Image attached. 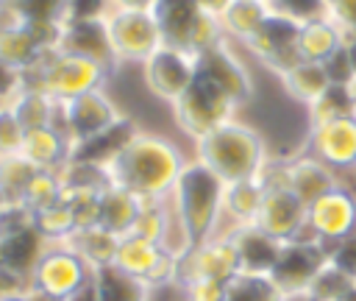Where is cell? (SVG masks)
<instances>
[{"label":"cell","instance_id":"cell-1","mask_svg":"<svg viewBox=\"0 0 356 301\" xmlns=\"http://www.w3.org/2000/svg\"><path fill=\"white\" fill-rule=\"evenodd\" d=\"M186 159L175 142L139 131L108 164V181L131 190L145 201L170 198Z\"/></svg>","mask_w":356,"mask_h":301},{"label":"cell","instance_id":"cell-2","mask_svg":"<svg viewBox=\"0 0 356 301\" xmlns=\"http://www.w3.org/2000/svg\"><path fill=\"white\" fill-rule=\"evenodd\" d=\"M195 145H197V162H203L225 184L259 178L270 162L264 139L239 120H228L217 125Z\"/></svg>","mask_w":356,"mask_h":301},{"label":"cell","instance_id":"cell-3","mask_svg":"<svg viewBox=\"0 0 356 301\" xmlns=\"http://www.w3.org/2000/svg\"><path fill=\"white\" fill-rule=\"evenodd\" d=\"M222 192L225 181L211 173L203 162L192 159L184 164L172 192L170 203L175 215L181 217L192 245L220 234V220H222Z\"/></svg>","mask_w":356,"mask_h":301},{"label":"cell","instance_id":"cell-4","mask_svg":"<svg viewBox=\"0 0 356 301\" xmlns=\"http://www.w3.org/2000/svg\"><path fill=\"white\" fill-rule=\"evenodd\" d=\"M22 75H25V86L42 89L50 98L64 103L78 95L103 89V84L111 72L97 61H89L83 56H72V53L53 47V50H44L33 64H28L22 70Z\"/></svg>","mask_w":356,"mask_h":301},{"label":"cell","instance_id":"cell-5","mask_svg":"<svg viewBox=\"0 0 356 301\" xmlns=\"http://www.w3.org/2000/svg\"><path fill=\"white\" fill-rule=\"evenodd\" d=\"M153 17L159 22L164 45L181 47L192 56L225 42L220 17L200 11L195 0H156Z\"/></svg>","mask_w":356,"mask_h":301},{"label":"cell","instance_id":"cell-6","mask_svg":"<svg viewBox=\"0 0 356 301\" xmlns=\"http://www.w3.org/2000/svg\"><path fill=\"white\" fill-rule=\"evenodd\" d=\"M172 111H175V123L181 125V131L197 142L217 125L234 120L236 100L228 92H222L214 81L195 72V81L172 103Z\"/></svg>","mask_w":356,"mask_h":301},{"label":"cell","instance_id":"cell-7","mask_svg":"<svg viewBox=\"0 0 356 301\" xmlns=\"http://www.w3.org/2000/svg\"><path fill=\"white\" fill-rule=\"evenodd\" d=\"M92 273L95 270L89 268V262L70 242H50L31 273V293L53 301H67L83 281L92 279Z\"/></svg>","mask_w":356,"mask_h":301},{"label":"cell","instance_id":"cell-8","mask_svg":"<svg viewBox=\"0 0 356 301\" xmlns=\"http://www.w3.org/2000/svg\"><path fill=\"white\" fill-rule=\"evenodd\" d=\"M328 265V245H323L320 240L303 234L298 240L281 242L278 259L270 270V279L278 284V290L292 301V298H303L309 284L314 281V276Z\"/></svg>","mask_w":356,"mask_h":301},{"label":"cell","instance_id":"cell-9","mask_svg":"<svg viewBox=\"0 0 356 301\" xmlns=\"http://www.w3.org/2000/svg\"><path fill=\"white\" fill-rule=\"evenodd\" d=\"M106 28H108V39H111L117 61L145 64L164 45L153 11L111 8L106 14Z\"/></svg>","mask_w":356,"mask_h":301},{"label":"cell","instance_id":"cell-10","mask_svg":"<svg viewBox=\"0 0 356 301\" xmlns=\"http://www.w3.org/2000/svg\"><path fill=\"white\" fill-rule=\"evenodd\" d=\"M356 229V195L339 181L334 190L306 206V234L323 245L350 237Z\"/></svg>","mask_w":356,"mask_h":301},{"label":"cell","instance_id":"cell-11","mask_svg":"<svg viewBox=\"0 0 356 301\" xmlns=\"http://www.w3.org/2000/svg\"><path fill=\"white\" fill-rule=\"evenodd\" d=\"M298 33H300V22L284 14L270 11V17L261 22V28L245 42V47L273 72L284 75L289 67H295L300 61V50H298Z\"/></svg>","mask_w":356,"mask_h":301},{"label":"cell","instance_id":"cell-12","mask_svg":"<svg viewBox=\"0 0 356 301\" xmlns=\"http://www.w3.org/2000/svg\"><path fill=\"white\" fill-rule=\"evenodd\" d=\"M117 117H120V111H117L114 100L103 89H95V92L78 95L72 100H64L53 128H58L72 145H78V142L100 134L103 128H108Z\"/></svg>","mask_w":356,"mask_h":301},{"label":"cell","instance_id":"cell-13","mask_svg":"<svg viewBox=\"0 0 356 301\" xmlns=\"http://www.w3.org/2000/svg\"><path fill=\"white\" fill-rule=\"evenodd\" d=\"M239 256L225 231L192 245L181 259H178V279L186 284L192 279H214V281H231L239 276Z\"/></svg>","mask_w":356,"mask_h":301},{"label":"cell","instance_id":"cell-14","mask_svg":"<svg viewBox=\"0 0 356 301\" xmlns=\"http://www.w3.org/2000/svg\"><path fill=\"white\" fill-rule=\"evenodd\" d=\"M142 70H145V84L150 86V92L167 103H175L186 92V86L195 81V56L181 47L161 45L142 64Z\"/></svg>","mask_w":356,"mask_h":301},{"label":"cell","instance_id":"cell-15","mask_svg":"<svg viewBox=\"0 0 356 301\" xmlns=\"http://www.w3.org/2000/svg\"><path fill=\"white\" fill-rule=\"evenodd\" d=\"M195 72L203 75V78H209V81H214L222 92H228L236 100V106L248 103L250 95H253L250 72L236 59V53H234V47H231L228 39L220 42V45H214V47H209V50H203V53H197L195 56Z\"/></svg>","mask_w":356,"mask_h":301},{"label":"cell","instance_id":"cell-16","mask_svg":"<svg viewBox=\"0 0 356 301\" xmlns=\"http://www.w3.org/2000/svg\"><path fill=\"white\" fill-rule=\"evenodd\" d=\"M309 153L339 176L353 170L356 167V117L314 123L309 131Z\"/></svg>","mask_w":356,"mask_h":301},{"label":"cell","instance_id":"cell-17","mask_svg":"<svg viewBox=\"0 0 356 301\" xmlns=\"http://www.w3.org/2000/svg\"><path fill=\"white\" fill-rule=\"evenodd\" d=\"M256 226L278 242L298 240L306 234V203L289 187H264V201Z\"/></svg>","mask_w":356,"mask_h":301},{"label":"cell","instance_id":"cell-18","mask_svg":"<svg viewBox=\"0 0 356 301\" xmlns=\"http://www.w3.org/2000/svg\"><path fill=\"white\" fill-rule=\"evenodd\" d=\"M58 50L72 53V56H83L89 61L103 64L108 72L120 64L108 39V28H106V17L97 20H70L61 25V39H58Z\"/></svg>","mask_w":356,"mask_h":301},{"label":"cell","instance_id":"cell-19","mask_svg":"<svg viewBox=\"0 0 356 301\" xmlns=\"http://www.w3.org/2000/svg\"><path fill=\"white\" fill-rule=\"evenodd\" d=\"M139 134L136 123L125 114H120L108 128H103L100 134L72 145V153L70 159L72 162H81V164H92V167H100V170H108V164L122 153V148Z\"/></svg>","mask_w":356,"mask_h":301},{"label":"cell","instance_id":"cell-20","mask_svg":"<svg viewBox=\"0 0 356 301\" xmlns=\"http://www.w3.org/2000/svg\"><path fill=\"white\" fill-rule=\"evenodd\" d=\"M222 231L231 237V242L236 248L242 273H264V276H270V270H273V265L278 259V251H281V242L275 237H270L256 223L231 226V229H222Z\"/></svg>","mask_w":356,"mask_h":301},{"label":"cell","instance_id":"cell-21","mask_svg":"<svg viewBox=\"0 0 356 301\" xmlns=\"http://www.w3.org/2000/svg\"><path fill=\"white\" fill-rule=\"evenodd\" d=\"M284 181L309 206L312 201H317L320 195H325L339 184V173H334L328 164H323L312 153H303V156L284 159Z\"/></svg>","mask_w":356,"mask_h":301},{"label":"cell","instance_id":"cell-22","mask_svg":"<svg viewBox=\"0 0 356 301\" xmlns=\"http://www.w3.org/2000/svg\"><path fill=\"white\" fill-rule=\"evenodd\" d=\"M47 245L50 242L36 231L33 220L11 226V229L0 231V265L17 270L22 276H31Z\"/></svg>","mask_w":356,"mask_h":301},{"label":"cell","instance_id":"cell-23","mask_svg":"<svg viewBox=\"0 0 356 301\" xmlns=\"http://www.w3.org/2000/svg\"><path fill=\"white\" fill-rule=\"evenodd\" d=\"M345 45V31L342 25L325 14V17H314L300 22V33H298V50L303 61H328L339 47Z\"/></svg>","mask_w":356,"mask_h":301},{"label":"cell","instance_id":"cell-24","mask_svg":"<svg viewBox=\"0 0 356 301\" xmlns=\"http://www.w3.org/2000/svg\"><path fill=\"white\" fill-rule=\"evenodd\" d=\"M72 153V142L53 125L44 128H31L25 131V142H22V156L39 167V170H61L70 162Z\"/></svg>","mask_w":356,"mask_h":301},{"label":"cell","instance_id":"cell-25","mask_svg":"<svg viewBox=\"0 0 356 301\" xmlns=\"http://www.w3.org/2000/svg\"><path fill=\"white\" fill-rule=\"evenodd\" d=\"M139 209H142V198L139 195H134L131 190L108 181L103 187V192H100V217H97V223L103 229H108L111 234L125 237V234L134 231Z\"/></svg>","mask_w":356,"mask_h":301},{"label":"cell","instance_id":"cell-26","mask_svg":"<svg viewBox=\"0 0 356 301\" xmlns=\"http://www.w3.org/2000/svg\"><path fill=\"white\" fill-rule=\"evenodd\" d=\"M261 201H264V184H261V178H245V181L225 184V192H222V217L228 220L225 229L256 223L259 209H261Z\"/></svg>","mask_w":356,"mask_h":301},{"label":"cell","instance_id":"cell-27","mask_svg":"<svg viewBox=\"0 0 356 301\" xmlns=\"http://www.w3.org/2000/svg\"><path fill=\"white\" fill-rule=\"evenodd\" d=\"M270 3L267 0H231L225 11L220 14V25L228 42H248L261 22L270 17Z\"/></svg>","mask_w":356,"mask_h":301},{"label":"cell","instance_id":"cell-28","mask_svg":"<svg viewBox=\"0 0 356 301\" xmlns=\"http://www.w3.org/2000/svg\"><path fill=\"white\" fill-rule=\"evenodd\" d=\"M161 256H164V248L159 242L145 240L139 234H125L117 242V254H114V262L111 265H117L120 270H125V273L147 281Z\"/></svg>","mask_w":356,"mask_h":301},{"label":"cell","instance_id":"cell-29","mask_svg":"<svg viewBox=\"0 0 356 301\" xmlns=\"http://www.w3.org/2000/svg\"><path fill=\"white\" fill-rule=\"evenodd\" d=\"M281 78V84H284V89L298 100V103H306V106H312L325 89H328V72H325V67L320 64V61H298L295 67H289L284 75H278Z\"/></svg>","mask_w":356,"mask_h":301},{"label":"cell","instance_id":"cell-30","mask_svg":"<svg viewBox=\"0 0 356 301\" xmlns=\"http://www.w3.org/2000/svg\"><path fill=\"white\" fill-rule=\"evenodd\" d=\"M92 279L97 287V301H147V284L117 265L95 268Z\"/></svg>","mask_w":356,"mask_h":301},{"label":"cell","instance_id":"cell-31","mask_svg":"<svg viewBox=\"0 0 356 301\" xmlns=\"http://www.w3.org/2000/svg\"><path fill=\"white\" fill-rule=\"evenodd\" d=\"M58 109H61V100L50 98V95L42 92V89H33V86H25V89L11 100V111L17 114V120L22 123L25 131L53 125L56 117H58Z\"/></svg>","mask_w":356,"mask_h":301},{"label":"cell","instance_id":"cell-32","mask_svg":"<svg viewBox=\"0 0 356 301\" xmlns=\"http://www.w3.org/2000/svg\"><path fill=\"white\" fill-rule=\"evenodd\" d=\"M117 242L120 237L111 234L108 229H103L100 223L97 226H86V229H78L72 237H70V245L89 262V268H103V265H111L114 262V254H117Z\"/></svg>","mask_w":356,"mask_h":301},{"label":"cell","instance_id":"cell-33","mask_svg":"<svg viewBox=\"0 0 356 301\" xmlns=\"http://www.w3.org/2000/svg\"><path fill=\"white\" fill-rule=\"evenodd\" d=\"M342 117H356V92L348 84H328V89L309 106V120L314 125Z\"/></svg>","mask_w":356,"mask_h":301},{"label":"cell","instance_id":"cell-34","mask_svg":"<svg viewBox=\"0 0 356 301\" xmlns=\"http://www.w3.org/2000/svg\"><path fill=\"white\" fill-rule=\"evenodd\" d=\"M64 198V181H61V173L58 170H36L33 178L28 181L19 203L36 215L39 209H47L53 203H58Z\"/></svg>","mask_w":356,"mask_h":301},{"label":"cell","instance_id":"cell-35","mask_svg":"<svg viewBox=\"0 0 356 301\" xmlns=\"http://www.w3.org/2000/svg\"><path fill=\"white\" fill-rule=\"evenodd\" d=\"M225 301H289L264 273H239L225 287Z\"/></svg>","mask_w":356,"mask_h":301},{"label":"cell","instance_id":"cell-36","mask_svg":"<svg viewBox=\"0 0 356 301\" xmlns=\"http://www.w3.org/2000/svg\"><path fill=\"white\" fill-rule=\"evenodd\" d=\"M33 226L47 242H70V237L78 231V220L64 198L47 209H39L33 215Z\"/></svg>","mask_w":356,"mask_h":301},{"label":"cell","instance_id":"cell-37","mask_svg":"<svg viewBox=\"0 0 356 301\" xmlns=\"http://www.w3.org/2000/svg\"><path fill=\"white\" fill-rule=\"evenodd\" d=\"M39 167H33L22 153H14V156H0V195L8 201V203H19L28 181L33 178Z\"/></svg>","mask_w":356,"mask_h":301},{"label":"cell","instance_id":"cell-38","mask_svg":"<svg viewBox=\"0 0 356 301\" xmlns=\"http://www.w3.org/2000/svg\"><path fill=\"white\" fill-rule=\"evenodd\" d=\"M22 22L31 25H64L67 0H8Z\"/></svg>","mask_w":356,"mask_h":301},{"label":"cell","instance_id":"cell-39","mask_svg":"<svg viewBox=\"0 0 356 301\" xmlns=\"http://www.w3.org/2000/svg\"><path fill=\"white\" fill-rule=\"evenodd\" d=\"M167 217H170V198H159V201H145L142 198V209H139V217H136L131 234H139L145 240L159 242L161 234H164Z\"/></svg>","mask_w":356,"mask_h":301},{"label":"cell","instance_id":"cell-40","mask_svg":"<svg viewBox=\"0 0 356 301\" xmlns=\"http://www.w3.org/2000/svg\"><path fill=\"white\" fill-rule=\"evenodd\" d=\"M350 284H356V281H350L342 270H337V268L328 262V265L314 276V281L309 284L303 301H337Z\"/></svg>","mask_w":356,"mask_h":301},{"label":"cell","instance_id":"cell-41","mask_svg":"<svg viewBox=\"0 0 356 301\" xmlns=\"http://www.w3.org/2000/svg\"><path fill=\"white\" fill-rule=\"evenodd\" d=\"M25 142V128L11 111V106H0V156H14L22 153Z\"/></svg>","mask_w":356,"mask_h":301},{"label":"cell","instance_id":"cell-42","mask_svg":"<svg viewBox=\"0 0 356 301\" xmlns=\"http://www.w3.org/2000/svg\"><path fill=\"white\" fill-rule=\"evenodd\" d=\"M267 3H270V8L275 14L292 17L298 22H306V20L328 14V0H267Z\"/></svg>","mask_w":356,"mask_h":301},{"label":"cell","instance_id":"cell-43","mask_svg":"<svg viewBox=\"0 0 356 301\" xmlns=\"http://www.w3.org/2000/svg\"><path fill=\"white\" fill-rule=\"evenodd\" d=\"M328 262L337 270H342L350 281H356V237L350 234V237L328 245Z\"/></svg>","mask_w":356,"mask_h":301},{"label":"cell","instance_id":"cell-44","mask_svg":"<svg viewBox=\"0 0 356 301\" xmlns=\"http://www.w3.org/2000/svg\"><path fill=\"white\" fill-rule=\"evenodd\" d=\"M25 89V75L19 67L0 61V106H11V100Z\"/></svg>","mask_w":356,"mask_h":301},{"label":"cell","instance_id":"cell-45","mask_svg":"<svg viewBox=\"0 0 356 301\" xmlns=\"http://www.w3.org/2000/svg\"><path fill=\"white\" fill-rule=\"evenodd\" d=\"M225 281L192 279L186 281V301H225Z\"/></svg>","mask_w":356,"mask_h":301},{"label":"cell","instance_id":"cell-46","mask_svg":"<svg viewBox=\"0 0 356 301\" xmlns=\"http://www.w3.org/2000/svg\"><path fill=\"white\" fill-rule=\"evenodd\" d=\"M111 11V0H67V20H97Z\"/></svg>","mask_w":356,"mask_h":301},{"label":"cell","instance_id":"cell-47","mask_svg":"<svg viewBox=\"0 0 356 301\" xmlns=\"http://www.w3.org/2000/svg\"><path fill=\"white\" fill-rule=\"evenodd\" d=\"M323 67H325L331 84H348V86L356 84V75H353V70H350V61H348V56H345V47H339L328 61H323Z\"/></svg>","mask_w":356,"mask_h":301},{"label":"cell","instance_id":"cell-48","mask_svg":"<svg viewBox=\"0 0 356 301\" xmlns=\"http://www.w3.org/2000/svg\"><path fill=\"white\" fill-rule=\"evenodd\" d=\"M328 14L342 25L345 36H356V0H328Z\"/></svg>","mask_w":356,"mask_h":301},{"label":"cell","instance_id":"cell-49","mask_svg":"<svg viewBox=\"0 0 356 301\" xmlns=\"http://www.w3.org/2000/svg\"><path fill=\"white\" fill-rule=\"evenodd\" d=\"M67 301H97V287H95V279H89V281H83Z\"/></svg>","mask_w":356,"mask_h":301},{"label":"cell","instance_id":"cell-50","mask_svg":"<svg viewBox=\"0 0 356 301\" xmlns=\"http://www.w3.org/2000/svg\"><path fill=\"white\" fill-rule=\"evenodd\" d=\"M156 0H111V8H128V11H153Z\"/></svg>","mask_w":356,"mask_h":301},{"label":"cell","instance_id":"cell-51","mask_svg":"<svg viewBox=\"0 0 356 301\" xmlns=\"http://www.w3.org/2000/svg\"><path fill=\"white\" fill-rule=\"evenodd\" d=\"M195 3H197L200 11H206V14H211V17H220L231 0H195Z\"/></svg>","mask_w":356,"mask_h":301},{"label":"cell","instance_id":"cell-52","mask_svg":"<svg viewBox=\"0 0 356 301\" xmlns=\"http://www.w3.org/2000/svg\"><path fill=\"white\" fill-rule=\"evenodd\" d=\"M345 56H348V61H350V70H353V75H356V36H345Z\"/></svg>","mask_w":356,"mask_h":301},{"label":"cell","instance_id":"cell-53","mask_svg":"<svg viewBox=\"0 0 356 301\" xmlns=\"http://www.w3.org/2000/svg\"><path fill=\"white\" fill-rule=\"evenodd\" d=\"M337 301H356V284H350V287H348Z\"/></svg>","mask_w":356,"mask_h":301},{"label":"cell","instance_id":"cell-54","mask_svg":"<svg viewBox=\"0 0 356 301\" xmlns=\"http://www.w3.org/2000/svg\"><path fill=\"white\" fill-rule=\"evenodd\" d=\"M8 206H11V203H8V201L0 195V220H3V215H6V209H8Z\"/></svg>","mask_w":356,"mask_h":301},{"label":"cell","instance_id":"cell-55","mask_svg":"<svg viewBox=\"0 0 356 301\" xmlns=\"http://www.w3.org/2000/svg\"><path fill=\"white\" fill-rule=\"evenodd\" d=\"M31 301H53V298H44V295H36V293H28Z\"/></svg>","mask_w":356,"mask_h":301},{"label":"cell","instance_id":"cell-56","mask_svg":"<svg viewBox=\"0 0 356 301\" xmlns=\"http://www.w3.org/2000/svg\"><path fill=\"white\" fill-rule=\"evenodd\" d=\"M0 301H31L28 295H11V298H0Z\"/></svg>","mask_w":356,"mask_h":301},{"label":"cell","instance_id":"cell-57","mask_svg":"<svg viewBox=\"0 0 356 301\" xmlns=\"http://www.w3.org/2000/svg\"><path fill=\"white\" fill-rule=\"evenodd\" d=\"M353 237H356V229H353Z\"/></svg>","mask_w":356,"mask_h":301},{"label":"cell","instance_id":"cell-58","mask_svg":"<svg viewBox=\"0 0 356 301\" xmlns=\"http://www.w3.org/2000/svg\"><path fill=\"white\" fill-rule=\"evenodd\" d=\"M353 92H356V84H353Z\"/></svg>","mask_w":356,"mask_h":301},{"label":"cell","instance_id":"cell-59","mask_svg":"<svg viewBox=\"0 0 356 301\" xmlns=\"http://www.w3.org/2000/svg\"><path fill=\"white\" fill-rule=\"evenodd\" d=\"M353 170H356V167H353Z\"/></svg>","mask_w":356,"mask_h":301}]
</instances>
